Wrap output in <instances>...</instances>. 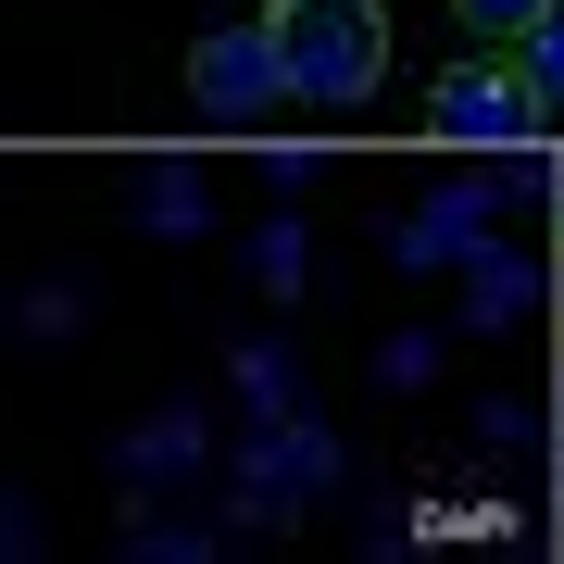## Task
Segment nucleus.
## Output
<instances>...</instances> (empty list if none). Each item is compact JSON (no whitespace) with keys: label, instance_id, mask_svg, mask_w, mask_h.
<instances>
[{"label":"nucleus","instance_id":"f257e3e1","mask_svg":"<svg viewBox=\"0 0 564 564\" xmlns=\"http://www.w3.org/2000/svg\"><path fill=\"white\" fill-rule=\"evenodd\" d=\"M276 51H289V101H377L389 76V13L377 0H276Z\"/></svg>","mask_w":564,"mask_h":564},{"label":"nucleus","instance_id":"f03ea898","mask_svg":"<svg viewBox=\"0 0 564 564\" xmlns=\"http://www.w3.org/2000/svg\"><path fill=\"white\" fill-rule=\"evenodd\" d=\"M188 101H202L214 126H263V101H289L276 25H214V39L188 51Z\"/></svg>","mask_w":564,"mask_h":564},{"label":"nucleus","instance_id":"7ed1b4c3","mask_svg":"<svg viewBox=\"0 0 564 564\" xmlns=\"http://www.w3.org/2000/svg\"><path fill=\"white\" fill-rule=\"evenodd\" d=\"M426 126H440L452 151H514V139H527V88H514V63H452L440 101H426Z\"/></svg>","mask_w":564,"mask_h":564},{"label":"nucleus","instance_id":"20e7f679","mask_svg":"<svg viewBox=\"0 0 564 564\" xmlns=\"http://www.w3.org/2000/svg\"><path fill=\"white\" fill-rule=\"evenodd\" d=\"M514 88H527V113H564V0L514 39Z\"/></svg>","mask_w":564,"mask_h":564},{"label":"nucleus","instance_id":"39448f33","mask_svg":"<svg viewBox=\"0 0 564 564\" xmlns=\"http://www.w3.org/2000/svg\"><path fill=\"white\" fill-rule=\"evenodd\" d=\"M540 13H552V0H452V25H464V39H489V51H514Z\"/></svg>","mask_w":564,"mask_h":564}]
</instances>
